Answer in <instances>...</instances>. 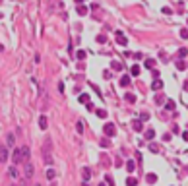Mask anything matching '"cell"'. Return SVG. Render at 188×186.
I'll list each match as a JSON object with an SVG mask.
<instances>
[{
  "label": "cell",
  "mask_w": 188,
  "mask_h": 186,
  "mask_svg": "<svg viewBox=\"0 0 188 186\" xmlns=\"http://www.w3.org/2000/svg\"><path fill=\"white\" fill-rule=\"evenodd\" d=\"M114 35H116V41H118V45H122V47H126V37L122 35V31H114Z\"/></svg>",
  "instance_id": "6da1fadb"
},
{
  "label": "cell",
  "mask_w": 188,
  "mask_h": 186,
  "mask_svg": "<svg viewBox=\"0 0 188 186\" xmlns=\"http://www.w3.org/2000/svg\"><path fill=\"white\" fill-rule=\"evenodd\" d=\"M105 134H107V136H114V134H116V128H114L112 124H105Z\"/></svg>",
  "instance_id": "7a4b0ae2"
},
{
  "label": "cell",
  "mask_w": 188,
  "mask_h": 186,
  "mask_svg": "<svg viewBox=\"0 0 188 186\" xmlns=\"http://www.w3.org/2000/svg\"><path fill=\"white\" fill-rule=\"evenodd\" d=\"M132 128H134L136 132H140V130L144 128V124H142V120H134V122H132Z\"/></svg>",
  "instance_id": "3957f363"
},
{
  "label": "cell",
  "mask_w": 188,
  "mask_h": 186,
  "mask_svg": "<svg viewBox=\"0 0 188 186\" xmlns=\"http://www.w3.org/2000/svg\"><path fill=\"white\" fill-rule=\"evenodd\" d=\"M78 101H80V103H83V105H87V103H89V95H85V93H83V95H80V97H78Z\"/></svg>",
  "instance_id": "277c9868"
},
{
  "label": "cell",
  "mask_w": 188,
  "mask_h": 186,
  "mask_svg": "<svg viewBox=\"0 0 188 186\" xmlns=\"http://www.w3.org/2000/svg\"><path fill=\"white\" fill-rule=\"evenodd\" d=\"M78 14H80V16H85V14H87V8H85L83 4H78Z\"/></svg>",
  "instance_id": "5b68a950"
},
{
  "label": "cell",
  "mask_w": 188,
  "mask_h": 186,
  "mask_svg": "<svg viewBox=\"0 0 188 186\" xmlns=\"http://www.w3.org/2000/svg\"><path fill=\"white\" fill-rule=\"evenodd\" d=\"M151 87H153L155 91H157V89H161V87H163V81H161V80H155L153 83H151Z\"/></svg>",
  "instance_id": "8992f818"
},
{
  "label": "cell",
  "mask_w": 188,
  "mask_h": 186,
  "mask_svg": "<svg viewBox=\"0 0 188 186\" xmlns=\"http://www.w3.org/2000/svg\"><path fill=\"white\" fill-rule=\"evenodd\" d=\"M175 101H171V99H169V101H167V103H165V109H167V110H175Z\"/></svg>",
  "instance_id": "52a82bcc"
},
{
  "label": "cell",
  "mask_w": 188,
  "mask_h": 186,
  "mask_svg": "<svg viewBox=\"0 0 188 186\" xmlns=\"http://www.w3.org/2000/svg\"><path fill=\"white\" fill-rule=\"evenodd\" d=\"M144 64H145V68H153V66H155V60H153V58H147Z\"/></svg>",
  "instance_id": "ba28073f"
},
{
  "label": "cell",
  "mask_w": 188,
  "mask_h": 186,
  "mask_svg": "<svg viewBox=\"0 0 188 186\" xmlns=\"http://www.w3.org/2000/svg\"><path fill=\"white\" fill-rule=\"evenodd\" d=\"M95 112H97V116H99V118H107V110H103V109H97Z\"/></svg>",
  "instance_id": "9c48e42d"
},
{
  "label": "cell",
  "mask_w": 188,
  "mask_h": 186,
  "mask_svg": "<svg viewBox=\"0 0 188 186\" xmlns=\"http://www.w3.org/2000/svg\"><path fill=\"white\" fill-rule=\"evenodd\" d=\"M39 126H41L43 130L47 128V116H41V118H39Z\"/></svg>",
  "instance_id": "30bf717a"
},
{
  "label": "cell",
  "mask_w": 188,
  "mask_h": 186,
  "mask_svg": "<svg viewBox=\"0 0 188 186\" xmlns=\"http://www.w3.org/2000/svg\"><path fill=\"white\" fill-rule=\"evenodd\" d=\"M6 159H8V149L4 147V149L0 151V161H6Z\"/></svg>",
  "instance_id": "8fae6325"
},
{
  "label": "cell",
  "mask_w": 188,
  "mask_h": 186,
  "mask_svg": "<svg viewBox=\"0 0 188 186\" xmlns=\"http://www.w3.org/2000/svg\"><path fill=\"white\" fill-rule=\"evenodd\" d=\"M120 85H122V87H126V85H130V78H128V76H124V78L120 80Z\"/></svg>",
  "instance_id": "7c38bea8"
},
{
  "label": "cell",
  "mask_w": 188,
  "mask_h": 186,
  "mask_svg": "<svg viewBox=\"0 0 188 186\" xmlns=\"http://www.w3.org/2000/svg\"><path fill=\"white\" fill-rule=\"evenodd\" d=\"M130 74H132V76H138V74H140V66H138V64H134V66H132Z\"/></svg>",
  "instance_id": "4fadbf2b"
},
{
  "label": "cell",
  "mask_w": 188,
  "mask_h": 186,
  "mask_svg": "<svg viewBox=\"0 0 188 186\" xmlns=\"http://www.w3.org/2000/svg\"><path fill=\"white\" fill-rule=\"evenodd\" d=\"M124 99H126L128 103H134V101H136V97L132 95V93H126V95H124Z\"/></svg>",
  "instance_id": "5bb4252c"
},
{
  "label": "cell",
  "mask_w": 188,
  "mask_h": 186,
  "mask_svg": "<svg viewBox=\"0 0 188 186\" xmlns=\"http://www.w3.org/2000/svg\"><path fill=\"white\" fill-rule=\"evenodd\" d=\"M177 68H178V70H184V68H186V62H184V60H178V62H177Z\"/></svg>",
  "instance_id": "9a60e30c"
},
{
  "label": "cell",
  "mask_w": 188,
  "mask_h": 186,
  "mask_svg": "<svg viewBox=\"0 0 188 186\" xmlns=\"http://www.w3.org/2000/svg\"><path fill=\"white\" fill-rule=\"evenodd\" d=\"M147 182H149V184L157 182V176H155V175H147Z\"/></svg>",
  "instance_id": "2e32d148"
},
{
  "label": "cell",
  "mask_w": 188,
  "mask_h": 186,
  "mask_svg": "<svg viewBox=\"0 0 188 186\" xmlns=\"http://www.w3.org/2000/svg\"><path fill=\"white\" fill-rule=\"evenodd\" d=\"M76 58H78V60H83V58H85V51H78V53H76Z\"/></svg>",
  "instance_id": "e0dca14e"
},
{
  "label": "cell",
  "mask_w": 188,
  "mask_h": 186,
  "mask_svg": "<svg viewBox=\"0 0 188 186\" xmlns=\"http://www.w3.org/2000/svg\"><path fill=\"white\" fill-rule=\"evenodd\" d=\"M89 176H91L89 169H83V180H89Z\"/></svg>",
  "instance_id": "ac0fdd59"
},
{
  "label": "cell",
  "mask_w": 188,
  "mask_h": 186,
  "mask_svg": "<svg viewBox=\"0 0 188 186\" xmlns=\"http://www.w3.org/2000/svg\"><path fill=\"white\" fill-rule=\"evenodd\" d=\"M153 136H155L153 130H147V132H145V138H147V140H153Z\"/></svg>",
  "instance_id": "d6986e66"
},
{
  "label": "cell",
  "mask_w": 188,
  "mask_h": 186,
  "mask_svg": "<svg viewBox=\"0 0 188 186\" xmlns=\"http://www.w3.org/2000/svg\"><path fill=\"white\" fill-rule=\"evenodd\" d=\"M147 118H149V114H147V112H142V114H140V120H142V122H145Z\"/></svg>",
  "instance_id": "ffe728a7"
},
{
  "label": "cell",
  "mask_w": 188,
  "mask_h": 186,
  "mask_svg": "<svg viewBox=\"0 0 188 186\" xmlns=\"http://www.w3.org/2000/svg\"><path fill=\"white\" fill-rule=\"evenodd\" d=\"M186 54H188V51H186V49H180V51H178V56H180V58H184Z\"/></svg>",
  "instance_id": "44dd1931"
},
{
  "label": "cell",
  "mask_w": 188,
  "mask_h": 186,
  "mask_svg": "<svg viewBox=\"0 0 188 186\" xmlns=\"http://www.w3.org/2000/svg\"><path fill=\"white\" fill-rule=\"evenodd\" d=\"M105 41H107L105 35H97V43H105Z\"/></svg>",
  "instance_id": "7402d4cb"
},
{
  "label": "cell",
  "mask_w": 188,
  "mask_h": 186,
  "mask_svg": "<svg viewBox=\"0 0 188 186\" xmlns=\"http://www.w3.org/2000/svg\"><path fill=\"white\" fill-rule=\"evenodd\" d=\"M149 151H153V153H157V151H159V147H157L155 143H151V145H149Z\"/></svg>",
  "instance_id": "603a6c76"
},
{
  "label": "cell",
  "mask_w": 188,
  "mask_h": 186,
  "mask_svg": "<svg viewBox=\"0 0 188 186\" xmlns=\"http://www.w3.org/2000/svg\"><path fill=\"white\" fill-rule=\"evenodd\" d=\"M109 143H111V142H109L107 138H105V140H101V147H109Z\"/></svg>",
  "instance_id": "cb8c5ba5"
},
{
  "label": "cell",
  "mask_w": 188,
  "mask_h": 186,
  "mask_svg": "<svg viewBox=\"0 0 188 186\" xmlns=\"http://www.w3.org/2000/svg\"><path fill=\"white\" fill-rule=\"evenodd\" d=\"M47 178H54V171H53V169L47 171Z\"/></svg>",
  "instance_id": "d4e9b609"
},
{
  "label": "cell",
  "mask_w": 188,
  "mask_h": 186,
  "mask_svg": "<svg viewBox=\"0 0 188 186\" xmlns=\"http://www.w3.org/2000/svg\"><path fill=\"white\" fill-rule=\"evenodd\" d=\"M8 145H14V136L8 134Z\"/></svg>",
  "instance_id": "484cf974"
},
{
  "label": "cell",
  "mask_w": 188,
  "mask_h": 186,
  "mask_svg": "<svg viewBox=\"0 0 188 186\" xmlns=\"http://www.w3.org/2000/svg\"><path fill=\"white\" fill-rule=\"evenodd\" d=\"M126 167H128V171H134V161H128Z\"/></svg>",
  "instance_id": "4316f807"
},
{
  "label": "cell",
  "mask_w": 188,
  "mask_h": 186,
  "mask_svg": "<svg viewBox=\"0 0 188 186\" xmlns=\"http://www.w3.org/2000/svg\"><path fill=\"white\" fill-rule=\"evenodd\" d=\"M180 37H182V39H188V31H186V29L180 31Z\"/></svg>",
  "instance_id": "83f0119b"
},
{
  "label": "cell",
  "mask_w": 188,
  "mask_h": 186,
  "mask_svg": "<svg viewBox=\"0 0 188 186\" xmlns=\"http://www.w3.org/2000/svg\"><path fill=\"white\" fill-rule=\"evenodd\" d=\"M126 182H128V184H130V186H134L136 182H138V180H136V178H132V176H130V178H128V180H126Z\"/></svg>",
  "instance_id": "f1b7e54d"
},
{
  "label": "cell",
  "mask_w": 188,
  "mask_h": 186,
  "mask_svg": "<svg viewBox=\"0 0 188 186\" xmlns=\"http://www.w3.org/2000/svg\"><path fill=\"white\" fill-rule=\"evenodd\" d=\"M31 173H33V167L27 163V176H31Z\"/></svg>",
  "instance_id": "f546056e"
},
{
  "label": "cell",
  "mask_w": 188,
  "mask_h": 186,
  "mask_svg": "<svg viewBox=\"0 0 188 186\" xmlns=\"http://www.w3.org/2000/svg\"><path fill=\"white\" fill-rule=\"evenodd\" d=\"M10 176H12V178H16V176H18V173H16V169H10Z\"/></svg>",
  "instance_id": "4dcf8cb0"
},
{
  "label": "cell",
  "mask_w": 188,
  "mask_h": 186,
  "mask_svg": "<svg viewBox=\"0 0 188 186\" xmlns=\"http://www.w3.org/2000/svg\"><path fill=\"white\" fill-rule=\"evenodd\" d=\"M112 68H114V70H120V68H122V66H120V64H118V62H112Z\"/></svg>",
  "instance_id": "1f68e13d"
},
{
  "label": "cell",
  "mask_w": 188,
  "mask_h": 186,
  "mask_svg": "<svg viewBox=\"0 0 188 186\" xmlns=\"http://www.w3.org/2000/svg\"><path fill=\"white\" fill-rule=\"evenodd\" d=\"M182 138H184V140L188 142V132H182Z\"/></svg>",
  "instance_id": "d6a6232c"
},
{
  "label": "cell",
  "mask_w": 188,
  "mask_h": 186,
  "mask_svg": "<svg viewBox=\"0 0 188 186\" xmlns=\"http://www.w3.org/2000/svg\"><path fill=\"white\" fill-rule=\"evenodd\" d=\"M76 2H78V4H81V2H83V0H76Z\"/></svg>",
  "instance_id": "836d02e7"
}]
</instances>
